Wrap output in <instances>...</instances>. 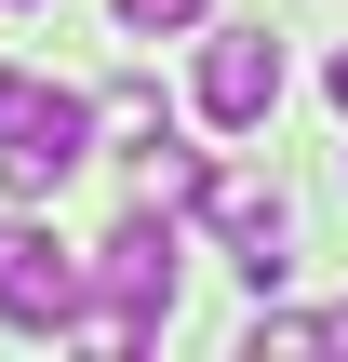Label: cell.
Here are the masks:
<instances>
[{
  "label": "cell",
  "instance_id": "8",
  "mask_svg": "<svg viewBox=\"0 0 348 362\" xmlns=\"http://www.w3.org/2000/svg\"><path fill=\"white\" fill-rule=\"evenodd\" d=\"M335 349H348V309H335Z\"/></svg>",
  "mask_w": 348,
  "mask_h": 362
},
{
  "label": "cell",
  "instance_id": "3",
  "mask_svg": "<svg viewBox=\"0 0 348 362\" xmlns=\"http://www.w3.org/2000/svg\"><path fill=\"white\" fill-rule=\"evenodd\" d=\"M80 309H94V282H80V255H67L54 228H27V215H0V322H13V336H80Z\"/></svg>",
  "mask_w": 348,
  "mask_h": 362
},
{
  "label": "cell",
  "instance_id": "2",
  "mask_svg": "<svg viewBox=\"0 0 348 362\" xmlns=\"http://www.w3.org/2000/svg\"><path fill=\"white\" fill-rule=\"evenodd\" d=\"M80 161H94V94L0 67V202H54Z\"/></svg>",
  "mask_w": 348,
  "mask_h": 362
},
{
  "label": "cell",
  "instance_id": "5",
  "mask_svg": "<svg viewBox=\"0 0 348 362\" xmlns=\"http://www.w3.org/2000/svg\"><path fill=\"white\" fill-rule=\"evenodd\" d=\"M201 215L228 228L241 282H255V296H282V269H295V202H282V188H255V175H201Z\"/></svg>",
  "mask_w": 348,
  "mask_h": 362
},
{
  "label": "cell",
  "instance_id": "6",
  "mask_svg": "<svg viewBox=\"0 0 348 362\" xmlns=\"http://www.w3.org/2000/svg\"><path fill=\"white\" fill-rule=\"evenodd\" d=\"M161 134H174V121H161V94H148V81H107V94H94V148H121V161H148Z\"/></svg>",
  "mask_w": 348,
  "mask_h": 362
},
{
  "label": "cell",
  "instance_id": "7",
  "mask_svg": "<svg viewBox=\"0 0 348 362\" xmlns=\"http://www.w3.org/2000/svg\"><path fill=\"white\" fill-rule=\"evenodd\" d=\"M201 13H215V0H121V27H134V40H161V27H201Z\"/></svg>",
  "mask_w": 348,
  "mask_h": 362
},
{
  "label": "cell",
  "instance_id": "1",
  "mask_svg": "<svg viewBox=\"0 0 348 362\" xmlns=\"http://www.w3.org/2000/svg\"><path fill=\"white\" fill-rule=\"evenodd\" d=\"M161 322H174V215L134 202V215L94 242V309H80V336H94V349H148Z\"/></svg>",
  "mask_w": 348,
  "mask_h": 362
},
{
  "label": "cell",
  "instance_id": "4",
  "mask_svg": "<svg viewBox=\"0 0 348 362\" xmlns=\"http://www.w3.org/2000/svg\"><path fill=\"white\" fill-rule=\"evenodd\" d=\"M268 107H282V40L268 27H215L201 40V121L215 134H255Z\"/></svg>",
  "mask_w": 348,
  "mask_h": 362
}]
</instances>
